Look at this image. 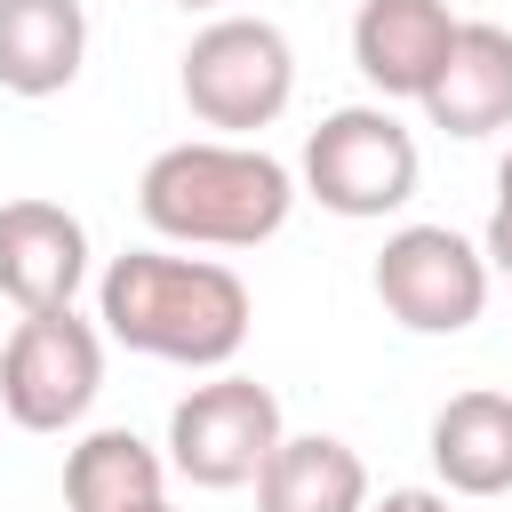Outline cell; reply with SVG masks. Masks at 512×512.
Masks as SVG:
<instances>
[{"label":"cell","instance_id":"obj_1","mask_svg":"<svg viewBox=\"0 0 512 512\" xmlns=\"http://www.w3.org/2000/svg\"><path fill=\"white\" fill-rule=\"evenodd\" d=\"M96 320L112 344L176 368H232L248 344V280L216 256H168V248H128L96 280Z\"/></svg>","mask_w":512,"mask_h":512},{"label":"cell","instance_id":"obj_2","mask_svg":"<svg viewBox=\"0 0 512 512\" xmlns=\"http://www.w3.org/2000/svg\"><path fill=\"white\" fill-rule=\"evenodd\" d=\"M136 208L176 248H264L296 208V176L264 144L192 136V144H168L144 160Z\"/></svg>","mask_w":512,"mask_h":512},{"label":"cell","instance_id":"obj_3","mask_svg":"<svg viewBox=\"0 0 512 512\" xmlns=\"http://www.w3.org/2000/svg\"><path fill=\"white\" fill-rule=\"evenodd\" d=\"M184 104L200 128H224V136H256L288 112L296 96V48L280 24L264 16H216L192 32L184 48V72H176Z\"/></svg>","mask_w":512,"mask_h":512},{"label":"cell","instance_id":"obj_4","mask_svg":"<svg viewBox=\"0 0 512 512\" xmlns=\"http://www.w3.org/2000/svg\"><path fill=\"white\" fill-rule=\"evenodd\" d=\"M416 176H424V152L384 104H344L304 136V192L328 216L376 224L416 200Z\"/></svg>","mask_w":512,"mask_h":512},{"label":"cell","instance_id":"obj_5","mask_svg":"<svg viewBox=\"0 0 512 512\" xmlns=\"http://www.w3.org/2000/svg\"><path fill=\"white\" fill-rule=\"evenodd\" d=\"M104 392V336L56 304V312H24L16 336L0 344V416L24 432H64L96 408Z\"/></svg>","mask_w":512,"mask_h":512},{"label":"cell","instance_id":"obj_6","mask_svg":"<svg viewBox=\"0 0 512 512\" xmlns=\"http://www.w3.org/2000/svg\"><path fill=\"white\" fill-rule=\"evenodd\" d=\"M280 400L256 376L216 368L208 384H192L168 408V472H184L192 488H248L264 472V456L280 448Z\"/></svg>","mask_w":512,"mask_h":512},{"label":"cell","instance_id":"obj_7","mask_svg":"<svg viewBox=\"0 0 512 512\" xmlns=\"http://www.w3.org/2000/svg\"><path fill=\"white\" fill-rule=\"evenodd\" d=\"M488 256L448 224H400L376 248V296L416 336H464L488 312Z\"/></svg>","mask_w":512,"mask_h":512},{"label":"cell","instance_id":"obj_8","mask_svg":"<svg viewBox=\"0 0 512 512\" xmlns=\"http://www.w3.org/2000/svg\"><path fill=\"white\" fill-rule=\"evenodd\" d=\"M88 280V224L64 200H0V296L16 312H56Z\"/></svg>","mask_w":512,"mask_h":512},{"label":"cell","instance_id":"obj_9","mask_svg":"<svg viewBox=\"0 0 512 512\" xmlns=\"http://www.w3.org/2000/svg\"><path fill=\"white\" fill-rule=\"evenodd\" d=\"M456 8L448 0H360L352 16V64L376 96H424V80L440 72L448 40H456Z\"/></svg>","mask_w":512,"mask_h":512},{"label":"cell","instance_id":"obj_10","mask_svg":"<svg viewBox=\"0 0 512 512\" xmlns=\"http://www.w3.org/2000/svg\"><path fill=\"white\" fill-rule=\"evenodd\" d=\"M424 120L448 136H496L512 128V32L504 24H456L440 72L424 80Z\"/></svg>","mask_w":512,"mask_h":512},{"label":"cell","instance_id":"obj_11","mask_svg":"<svg viewBox=\"0 0 512 512\" xmlns=\"http://www.w3.org/2000/svg\"><path fill=\"white\" fill-rule=\"evenodd\" d=\"M88 64V8L80 0H0V88L8 96H64Z\"/></svg>","mask_w":512,"mask_h":512},{"label":"cell","instance_id":"obj_12","mask_svg":"<svg viewBox=\"0 0 512 512\" xmlns=\"http://www.w3.org/2000/svg\"><path fill=\"white\" fill-rule=\"evenodd\" d=\"M432 472L448 496H504L512 488V392H456L432 416Z\"/></svg>","mask_w":512,"mask_h":512},{"label":"cell","instance_id":"obj_13","mask_svg":"<svg viewBox=\"0 0 512 512\" xmlns=\"http://www.w3.org/2000/svg\"><path fill=\"white\" fill-rule=\"evenodd\" d=\"M248 488L256 512H368V464L336 432H280Z\"/></svg>","mask_w":512,"mask_h":512},{"label":"cell","instance_id":"obj_14","mask_svg":"<svg viewBox=\"0 0 512 512\" xmlns=\"http://www.w3.org/2000/svg\"><path fill=\"white\" fill-rule=\"evenodd\" d=\"M152 496H168V456L152 440H136L128 424L72 440V456H64V504L72 512H136Z\"/></svg>","mask_w":512,"mask_h":512},{"label":"cell","instance_id":"obj_15","mask_svg":"<svg viewBox=\"0 0 512 512\" xmlns=\"http://www.w3.org/2000/svg\"><path fill=\"white\" fill-rule=\"evenodd\" d=\"M480 256H488V272L512 280V200H496V216H488V232H480Z\"/></svg>","mask_w":512,"mask_h":512},{"label":"cell","instance_id":"obj_16","mask_svg":"<svg viewBox=\"0 0 512 512\" xmlns=\"http://www.w3.org/2000/svg\"><path fill=\"white\" fill-rule=\"evenodd\" d=\"M368 512H448V488H384L368 496Z\"/></svg>","mask_w":512,"mask_h":512},{"label":"cell","instance_id":"obj_17","mask_svg":"<svg viewBox=\"0 0 512 512\" xmlns=\"http://www.w3.org/2000/svg\"><path fill=\"white\" fill-rule=\"evenodd\" d=\"M496 200H512V152H504V168H496Z\"/></svg>","mask_w":512,"mask_h":512},{"label":"cell","instance_id":"obj_18","mask_svg":"<svg viewBox=\"0 0 512 512\" xmlns=\"http://www.w3.org/2000/svg\"><path fill=\"white\" fill-rule=\"evenodd\" d=\"M136 512H176V504H168V496H152V504H136Z\"/></svg>","mask_w":512,"mask_h":512},{"label":"cell","instance_id":"obj_19","mask_svg":"<svg viewBox=\"0 0 512 512\" xmlns=\"http://www.w3.org/2000/svg\"><path fill=\"white\" fill-rule=\"evenodd\" d=\"M176 8H224V0H176Z\"/></svg>","mask_w":512,"mask_h":512}]
</instances>
